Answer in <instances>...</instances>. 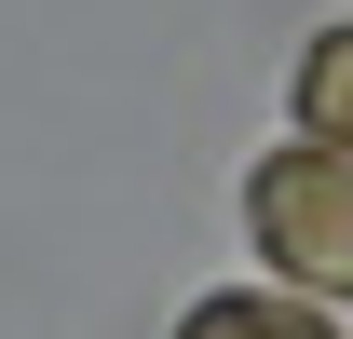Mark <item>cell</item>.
I'll use <instances>...</instances> for the list:
<instances>
[{
    "instance_id": "cell-1",
    "label": "cell",
    "mask_w": 353,
    "mask_h": 339,
    "mask_svg": "<svg viewBox=\"0 0 353 339\" xmlns=\"http://www.w3.org/2000/svg\"><path fill=\"white\" fill-rule=\"evenodd\" d=\"M245 231H259V258L285 271V285L353 298V150H326V136H285V150L245 176Z\"/></svg>"
},
{
    "instance_id": "cell-2",
    "label": "cell",
    "mask_w": 353,
    "mask_h": 339,
    "mask_svg": "<svg viewBox=\"0 0 353 339\" xmlns=\"http://www.w3.org/2000/svg\"><path fill=\"white\" fill-rule=\"evenodd\" d=\"M176 339H340L312 298H204V312H176Z\"/></svg>"
},
{
    "instance_id": "cell-3",
    "label": "cell",
    "mask_w": 353,
    "mask_h": 339,
    "mask_svg": "<svg viewBox=\"0 0 353 339\" xmlns=\"http://www.w3.org/2000/svg\"><path fill=\"white\" fill-rule=\"evenodd\" d=\"M299 136L353 150V28H326V41L299 54Z\"/></svg>"
}]
</instances>
